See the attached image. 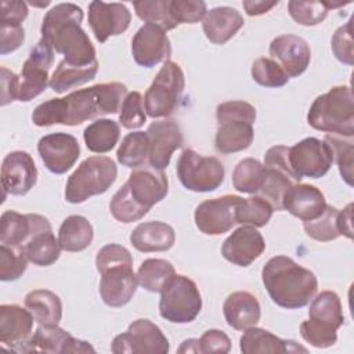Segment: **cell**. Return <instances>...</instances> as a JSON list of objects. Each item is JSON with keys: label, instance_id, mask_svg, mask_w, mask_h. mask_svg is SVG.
<instances>
[{"label": "cell", "instance_id": "28", "mask_svg": "<svg viewBox=\"0 0 354 354\" xmlns=\"http://www.w3.org/2000/svg\"><path fill=\"white\" fill-rule=\"evenodd\" d=\"M326 201L319 188L311 184H293L285 194L282 209L301 221L317 218L325 209Z\"/></svg>", "mask_w": 354, "mask_h": 354}, {"label": "cell", "instance_id": "6", "mask_svg": "<svg viewBox=\"0 0 354 354\" xmlns=\"http://www.w3.org/2000/svg\"><path fill=\"white\" fill-rule=\"evenodd\" d=\"M217 133L214 148L220 153H234L250 147L254 137L256 108L241 100L221 102L216 108Z\"/></svg>", "mask_w": 354, "mask_h": 354}, {"label": "cell", "instance_id": "46", "mask_svg": "<svg viewBox=\"0 0 354 354\" xmlns=\"http://www.w3.org/2000/svg\"><path fill=\"white\" fill-rule=\"evenodd\" d=\"M28 257L24 246L0 245V279L3 282L17 281L28 267Z\"/></svg>", "mask_w": 354, "mask_h": 354}, {"label": "cell", "instance_id": "5", "mask_svg": "<svg viewBox=\"0 0 354 354\" xmlns=\"http://www.w3.org/2000/svg\"><path fill=\"white\" fill-rule=\"evenodd\" d=\"M308 124L319 131L342 137L354 136V97L350 86H335L318 95L307 113Z\"/></svg>", "mask_w": 354, "mask_h": 354}, {"label": "cell", "instance_id": "27", "mask_svg": "<svg viewBox=\"0 0 354 354\" xmlns=\"http://www.w3.org/2000/svg\"><path fill=\"white\" fill-rule=\"evenodd\" d=\"M264 250V238L252 225H241L221 245L223 257L239 267L250 266Z\"/></svg>", "mask_w": 354, "mask_h": 354}, {"label": "cell", "instance_id": "57", "mask_svg": "<svg viewBox=\"0 0 354 354\" xmlns=\"http://www.w3.org/2000/svg\"><path fill=\"white\" fill-rule=\"evenodd\" d=\"M178 353H201L199 339H185L177 348Z\"/></svg>", "mask_w": 354, "mask_h": 354}, {"label": "cell", "instance_id": "14", "mask_svg": "<svg viewBox=\"0 0 354 354\" xmlns=\"http://www.w3.org/2000/svg\"><path fill=\"white\" fill-rule=\"evenodd\" d=\"M133 205L145 216L152 206L159 203L169 192V180L163 170L140 167L130 173L129 180L120 187Z\"/></svg>", "mask_w": 354, "mask_h": 354}, {"label": "cell", "instance_id": "9", "mask_svg": "<svg viewBox=\"0 0 354 354\" xmlns=\"http://www.w3.org/2000/svg\"><path fill=\"white\" fill-rule=\"evenodd\" d=\"M202 310V296L196 283L181 274H176L162 289L159 314L171 324L192 322Z\"/></svg>", "mask_w": 354, "mask_h": 354}, {"label": "cell", "instance_id": "13", "mask_svg": "<svg viewBox=\"0 0 354 354\" xmlns=\"http://www.w3.org/2000/svg\"><path fill=\"white\" fill-rule=\"evenodd\" d=\"M170 343L162 329L147 318L133 321L127 330L116 335L111 344L115 354H166Z\"/></svg>", "mask_w": 354, "mask_h": 354}, {"label": "cell", "instance_id": "7", "mask_svg": "<svg viewBox=\"0 0 354 354\" xmlns=\"http://www.w3.org/2000/svg\"><path fill=\"white\" fill-rule=\"evenodd\" d=\"M343 324L340 297L332 290H322L313 297L308 319L301 322L300 335L313 347L328 348L337 342V329Z\"/></svg>", "mask_w": 354, "mask_h": 354}, {"label": "cell", "instance_id": "51", "mask_svg": "<svg viewBox=\"0 0 354 354\" xmlns=\"http://www.w3.org/2000/svg\"><path fill=\"white\" fill-rule=\"evenodd\" d=\"M25 40V30L22 25L0 24V54H10L21 47Z\"/></svg>", "mask_w": 354, "mask_h": 354}, {"label": "cell", "instance_id": "54", "mask_svg": "<svg viewBox=\"0 0 354 354\" xmlns=\"http://www.w3.org/2000/svg\"><path fill=\"white\" fill-rule=\"evenodd\" d=\"M1 76V106H6L11 104L12 101L18 100L19 95V84H21V77L17 76L12 71H8L7 68L1 66L0 69Z\"/></svg>", "mask_w": 354, "mask_h": 354}, {"label": "cell", "instance_id": "48", "mask_svg": "<svg viewBox=\"0 0 354 354\" xmlns=\"http://www.w3.org/2000/svg\"><path fill=\"white\" fill-rule=\"evenodd\" d=\"M147 120L144 97L138 91L127 93L119 112V123L129 130L141 127Z\"/></svg>", "mask_w": 354, "mask_h": 354}, {"label": "cell", "instance_id": "25", "mask_svg": "<svg viewBox=\"0 0 354 354\" xmlns=\"http://www.w3.org/2000/svg\"><path fill=\"white\" fill-rule=\"evenodd\" d=\"M44 231H53V228L41 214L6 210L0 217V243L3 245L25 246L32 236Z\"/></svg>", "mask_w": 354, "mask_h": 354}, {"label": "cell", "instance_id": "12", "mask_svg": "<svg viewBox=\"0 0 354 354\" xmlns=\"http://www.w3.org/2000/svg\"><path fill=\"white\" fill-rule=\"evenodd\" d=\"M263 165L266 166V177L257 194L266 199L274 210H283L282 201L286 191L301 180L290 166L289 147L275 145L268 148Z\"/></svg>", "mask_w": 354, "mask_h": 354}, {"label": "cell", "instance_id": "52", "mask_svg": "<svg viewBox=\"0 0 354 354\" xmlns=\"http://www.w3.org/2000/svg\"><path fill=\"white\" fill-rule=\"evenodd\" d=\"M201 353H230L231 350V340L230 337L218 329H209L206 330L199 339Z\"/></svg>", "mask_w": 354, "mask_h": 354}, {"label": "cell", "instance_id": "22", "mask_svg": "<svg viewBox=\"0 0 354 354\" xmlns=\"http://www.w3.org/2000/svg\"><path fill=\"white\" fill-rule=\"evenodd\" d=\"M147 134L149 138L148 163L152 169L165 170L176 149L183 145V133L176 120L162 119L152 122Z\"/></svg>", "mask_w": 354, "mask_h": 354}, {"label": "cell", "instance_id": "50", "mask_svg": "<svg viewBox=\"0 0 354 354\" xmlns=\"http://www.w3.org/2000/svg\"><path fill=\"white\" fill-rule=\"evenodd\" d=\"M332 53L337 61L351 66L354 64V48L351 36V19L339 26L330 40Z\"/></svg>", "mask_w": 354, "mask_h": 354}, {"label": "cell", "instance_id": "43", "mask_svg": "<svg viewBox=\"0 0 354 354\" xmlns=\"http://www.w3.org/2000/svg\"><path fill=\"white\" fill-rule=\"evenodd\" d=\"M133 7L140 19L156 25L165 32L178 26L170 14V0H141L134 1Z\"/></svg>", "mask_w": 354, "mask_h": 354}, {"label": "cell", "instance_id": "1", "mask_svg": "<svg viewBox=\"0 0 354 354\" xmlns=\"http://www.w3.org/2000/svg\"><path fill=\"white\" fill-rule=\"evenodd\" d=\"M126 95L127 87L120 82L94 84L75 90L66 97L41 102L35 108L32 122L39 127L77 126L97 116L119 112Z\"/></svg>", "mask_w": 354, "mask_h": 354}, {"label": "cell", "instance_id": "49", "mask_svg": "<svg viewBox=\"0 0 354 354\" xmlns=\"http://www.w3.org/2000/svg\"><path fill=\"white\" fill-rule=\"evenodd\" d=\"M207 7L201 0H170V14L177 25L196 24L205 18Z\"/></svg>", "mask_w": 354, "mask_h": 354}, {"label": "cell", "instance_id": "36", "mask_svg": "<svg viewBox=\"0 0 354 354\" xmlns=\"http://www.w3.org/2000/svg\"><path fill=\"white\" fill-rule=\"evenodd\" d=\"M97 72H98V61L91 65L77 66V65H71L65 59H62L50 77V87L55 93L62 94L69 88H73L76 86H80L93 80Z\"/></svg>", "mask_w": 354, "mask_h": 354}, {"label": "cell", "instance_id": "56", "mask_svg": "<svg viewBox=\"0 0 354 354\" xmlns=\"http://www.w3.org/2000/svg\"><path fill=\"white\" fill-rule=\"evenodd\" d=\"M353 203H348L343 210L339 212V227L340 234L347 236L348 239L353 238Z\"/></svg>", "mask_w": 354, "mask_h": 354}, {"label": "cell", "instance_id": "53", "mask_svg": "<svg viewBox=\"0 0 354 354\" xmlns=\"http://www.w3.org/2000/svg\"><path fill=\"white\" fill-rule=\"evenodd\" d=\"M28 6L19 0H3L0 3V24L22 25L28 17Z\"/></svg>", "mask_w": 354, "mask_h": 354}, {"label": "cell", "instance_id": "2", "mask_svg": "<svg viewBox=\"0 0 354 354\" xmlns=\"http://www.w3.org/2000/svg\"><path fill=\"white\" fill-rule=\"evenodd\" d=\"M83 10L73 3H59L50 8L41 22V37L55 53L65 55L71 65L86 66L97 62L95 48L82 28Z\"/></svg>", "mask_w": 354, "mask_h": 354}, {"label": "cell", "instance_id": "41", "mask_svg": "<svg viewBox=\"0 0 354 354\" xmlns=\"http://www.w3.org/2000/svg\"><path fill=\"white\" fill-rule=\"evenodd\" d=\"M347 3H330V1H301L290 0L288 3V10L290 17L303 26H314L321 24L328 12L333 8L343 7Z\"/></svg>", "mask_w": 354, "mask_h": 354}, {"label": "cell", "instance_id": "31", "mask_svg": "<svg viewBox=\"0 0 354 354\" xmlns=\"http://www.w3.org/2000/svg\"><path fill=\"white\" fill-rule=\"evenodd\" d=\"M239 348L243 354L259 353H307V348L297 344L295 340L281 339L263 328L252 326L243 330L239 339Z\"/></svg>", "mask_w": 354, "mask_h": 354}, {"label": "cell", "instance_id": "55", "mask_svg": "<svg viewBox=\"0 0 354 354\" xmlns=\"http://www.w3.org/2000/svg\"><path fill=\"white\" fill-rule=\"evenodd\" d=\"M279 1H264V0H245L242 3L245 11L248 15L254 17V15H261L268 12L272 7H275Z\"/></svg>", "mask_w": 354, "mask_h": 354}, {"label": "cell", "instance_id": "23", "mask_svg": "<svg viewBox=\"0 0 354 354\" xmlns=\"http://www.w3.org/2000/svg\"><path fill=\"white\" fill-rule=\"evenodd\" d=\"M131 14L122 3L91 1L88 4V25L100 43H105L111 36H118L127 30Z\"/></svg>", "mask_w": 354, "mask_h": 354}, {"label": "cell", "instance_id": "18", "mask_svg": "<svg viewBox=\"0 0 354 354\" xmlns=\"http://www.w3.org/2000/svg\"><path fill=\"white\" fill-rule=\"evenodd\" d=\"M37 152L47 170L64 174L77 162L80 145L72 134L58 131L41 137L37 142Z\"/></svg>", "mask_w": 354, "mask_h": 354}, {"label": "cell", "instance_id": "15", "mask_svg": "<svg viewBox=\"0 0 354 354\" xmlns=\"http://www.w3.org/2000/svg\"><path fill=\"white\" fill-rule=\"evenodd\" d=\"M54 62V48L46 40L40 39L30 50L29 57L22 65L18 101L29 102L40 95L50 86L48 71Z\"/></svg>", "mask_w": 354, "mask_h": 354}, {"label": "cell", "instance_id": "10", "mask_svg": "<svg viewBox=\"0 0 354 354\" xmlns=\"http://www.w3.org/2000/svg\"><path fill=\"white\" fill-rule=\"evenodd\" d=\"M184 86L185 77L181 66L174 61H166L145 91L147 115L153 119L170 116L181 100Z\"/></svg>", "mask_w": 354, "mask_h": 354}, {"label": "cell", "instance_id": "17", "mask_svg": "<svg viewBox=\"0 0 354 354\" xmlns=\"http://www.w3.org/2000/svg\"><path fill=\"white\" fill-rule=\"evenodd\" d=\"M289 162L300 178H321L329 171L333 163V153L324 140L307 137L289 147Z\"/></svg>", "mask_w": 354, "mask_h": 354}, {"label": "cell", "instance_id": "44", "mask_svg": "<svg viewBox=\"0 0 354 354\" xmlns=\"http://www.w3.org/2000/svg\"><path fill=\"white\" fill-rule=\"evenodd\" d=\"M272 206L259 195L243 198L236 210V224L264 227L272 216Z\"/></svg>", "mask_w": 354, "mask_h": 354}, {"label": "cell", "instance_id": "40", "mask_svg": "<svg viewBox=\"0 0 354 354\" xmlns=\"http://www.w3.org/2000/svg\"><path fill=\"white\" fill-rule=\"evenodd\" d=\"M266 177V166L254 159L245 158L236 163L232 171V185L243 194H257Z\"/></svg>", "mask_w": 354, "mask_h": 354}, {"label": "cell", "instance_id": "8", "mask_svg": "<svg viewBox=\"0 0 354 354\" xmlns=\"http://www.w3.org/2000/svg\"><path fill=\"white\" fill-rule=\"evenodd\" d=\"M118 167L108 156H88L68 177L65 199L69 203H83L90 196L105 194L115 183Z\"/></svg>", "mask_w": 354, "mask_h": 354}, {"label": "cell", "instance_id": "37", "mask_svg": "<svg viewBox=\"0 0 354 354\" xmlns=\"http://www.w3.org/2000/svg\"><path fill=\"white\" fill-rule=\"evenodd\" d=\"M176 275L173 264L165 259H147L137 271V281L148 292L160 293L166 283Z\"/></svg>", "mask_w": 354, "mask_h": 354}, {"label": "cell", "instance_id": "47", "mask_svg": "<svg viewBox=\"0 0 354 354\" xmlns=\"http://www.w3.org/2000/svg\"><path fill=\"white\" fill-rule=\"evenodd\" d=\"M250 73H252V79L263 87L277 88V87L285 86L289 82V77L285 73V71L272 58L263 57L256 59L252 64Z\"/></svg>", "mask_w": 354, "mask_h": 354}, {"label": "cell", "instance_id": "45", "mask_svg": "<svg viewBox=\"0 0 354 354\" xmlns=\"http://www.w3.org/2000/svg\"><path fill=\"white\" fill-rule=\"evenodd\" d=\"M324 141L330 147L333 162L337 163L342 178L353 187V155L354 141L353 137H342L336 134H326Z\"/></svg>", "mask_w": 354, "mask_h": 354}, {"label": "cell", "instance_id": "19", "mask_svg": "<svg viewBox=\"0 0 354 354\" xmlns=\"http://www.w3.org/2000/svg\"><path fill=\"white\" fill-rule=\"evenodd\" d=\"M33 315L18 304L0 306V343L10 351L25 353L32 337Z\"/></svg>", "mask_w": 354, "mask_h": 354}, {"label": "cell", "instance_id": "39", "mask_svg": "<svg viewBox=\"0 0 354 354\" xmlns=\"http://www.w3.org/2000/svg\"><path fill=\"white\" fill-rule=\"evenodd\" d=\"M118 162L126 167L137 169L149 158V138L147 131H133L124 136L118 151Z\"/></svg>", "mask_w": 354, "mask_h": 354}, {"label": "cell", "instance_id": "21", "mask_svg": "<svg viewBox=\"0 0 354 354\" xmlns=\"http://www.w3.org/2000/svg\"><path fill=\"white\" fill-rule=\"evenodd\" d=\"M37 181V169L33 158L25 151L7 153L1 163V185L4 196L7 194L26 195Z\"/></svg>", "mask_w": 354, "mask_h": 354}, {"label": "cell", "instance_id": "3", "mask_svg": "<svg viewBox=\"0 0 354 354\" xmlns=\"http://www.w3.org/2000/svg\"><path fill=\"white\" fill-rule=\"evenodd\" d=\"M261 281L270 299L288 310L307 306L318 290L315 274L283 254L271 257L263 266Z\"/></svg>", "mask_w": 354, "mask_h": 354}, {"label": "cell", "instance_id": "20", "mask_svg": "<svg viewBox=\"0 0 354 354\" xmlns=\"http://www.w3.org/2000/svg\"><path fill=\"white\" fill-rule=\"evenodd\" d=\"M131 55L136 64L144 68L169 61L171 46L166 32L156 25H142L131 39Z\"/></svg>", "mask_w": 354, "mask_h": 354}, {"label": "cell", "instance_id": "24", "mask_svg": "<svg viewBox=\"0 0 354 354\" xmlns=\"http://www.w3.org/2000/svg\"><path fill=\"white\" fill-rule=\"evenodd\" d=\"M25 353H95L94 347L80 339L73 337L58 325H39L26 344Z\"/></svg>", "mask_w": 354, "mask_h": 354}, {"label": "cell", "instance_id": "4", "mask_svg": "<svg viewBox=\"0 0 354 354\" xmlns=\"http://www.w3.org/2000/svg\"><path fill=\"white\" fill-rule=\"evenodd\" d=\"M95 267L101 274L100 295L109 307H123L137 290V275L133 271L131 253L122 245L108 243L95 256Z\"/></svg>", "mask_w": 354, "mask_h": 354}, {"label": "cell", "instance_id": "11", "mask_svg": "<svg viewBox=\"0 0 354 354\" xmlns=\"http://www.w3.org/2000/svg\"><path fill=\"white\" fill-rule=\"evenodd\" d=\"M176 170L183 187L194 192H212L217 189L225 176L224 165L217 158L202 156L191 148L181 152Z\"/></svg>", "mask_w": 354, "mask_h": 354}, {"label": "cell", "instance_id": "30", "mask_svg": "<svg viewBox=\"0 0 354 354\" xmlns=\"http://www.w3.org/2000/svg\"><path fill=\"white\" fill-rule=\"evenodd\" d=\"M245 21L236 8L221 6L206 12L202 21L205 36L213 44H224L235 36Z\"/></svg>", "mask_w": 354, "mask_h": 354}, {"label": "cell", "instance_id": "38", "mask_svg": "<svg viewBox=\"0 0 354 354\" xmlns=\"http://www.w3.org/2000/svg\"><path fill=\"white\" fill-rule=\"evenodd\" d=\"M24 249L30 263L39 267H48L59 259L62 248L53 231H44L32 236Z\"/></svg>", "mask_w": 354, "mask_h": 354}, {"label": "cell", "instance_id": "32", "mask_svg": "<svg viewBox=\"0 0 354 354\" xmlns=\"http://www.w3.org/2000/svg\"><path fill=\"white\" fill-rule=\"evenodd\" d=\"M130 242L138 252H165L174 245L176 232L163 221H147L131 231Z\"/></svg>", "mask_w": 354, "mask_h": 354}, {"label": "cell", "instance_id": "16", "mask_svg": "<svg viewBox=\"0 0 354 354\" xmlns=\"http://www.w3.org/2000/svg\"><path fill=\"white\" fill-rule=\"evenodd\" d=\"M243 201L238 195H223L201 202L194 213L196 228L206 235H221L236 224V210Z\"/></svg>", "mask_w": 354, "mask_h": 354}, {"label": "cell", "instance_id": "29", "mask_svg": "<svg viewBox=\"0 0 354 354\" xmlns=\"http://www.w3.org/2000/svg\"><path fill=\"white\" fill-rule=\"evenodd\" d=\"M223 314L228 324L235 330H245L256 326L260 321V304L250 292L238 290L227 296L223 304Z\"/></svg>", "mask_w": 354, "mask_h": 354}, {"label": "cell", "instance_id": "26", "mask_svg": "<svg viewBox=\"0 0 354 354\" xmlns=\"http://www.w3.org/2000/svg\"><path fill=\"white\" fill-rule=\"evenodd\" d=\"M270 55L285 71L288 77H297L310 65L311 50L308 43L297 35H281L271 40Z\"/></svg>", "mask_w": 354, "mask_h": 354}, {"label": "cell", "instance_id": "35", "mask_svg": "<svg viewBox=\"0 0 354 354\" xmlns=\"http://www.w3.org/2000/svg\"><path fill=\"white\" fill-rule=\"evenodd\" d=\"M120 137V126L112 119H97L90 123L84 131L83 138L88 151L95 153H106L115 148Z\"/></svg>", "mask_w": 354, "mask_h": 354}, {"label": "cell", "instance_id": "42", "mask_svg": "<svg viewBox=\"0 0 354 354\" xmlns=\"http://www.w3.org/2000/svg\"><path fill=\"white\" fill-rule=\"evenodd\" d=\"M339 209L332 205H326L324 212L314 220L303 221V227L306 234L318 242H329L339 238L340 227H339Z\"/></svg>", "mask_w": 354, "mask_h": 354}, {"label": "cell", "instance_id": "33", "mask_svg": "<svg viewBox=\"0 0 354 354\" xmlns=\"http://www.w3.org/2000/svg\"><path fill=\"white\" fill-rule=\"evenodd\" d=\"M24 304L39 325H58L62 318L61 299L51 290H30L25 296Z\"/></svg>", "mask_w": 354, "mask_h": 354}, {"label": "cell", "instance_id": "34", "mask_svg": "<svg viewBox=\"0 0 354 354\" xmlns=\"http://www.w3.org/2000/svg\"><path fill=\"white\" fill-rule=\"evenodd\" d=\"M93 238L91 223L79 214L68 216L58 230V242L65 252H82L91 245Z\"/></svg>", "mask_w": 354, "mask_h": 354}]
</instances>
